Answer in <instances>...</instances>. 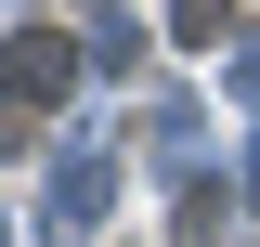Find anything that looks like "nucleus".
<instances>
[{
    "label": "nucleus",
    "instance_id": "obj_2",
    "mask_svg": "<svg viewBox=\"0 0 260 247\" xmlns=\"http://www.w3.org/2000/svg\"><path fill=\"white\" fill-rule=\"evenodd\" d=\"M104 195H117V156H104V143H78V156H65V182L39 195V247H91Z\"/></svg>",
    "mask_w": 260,
    "mask_h": 247
},
{
    "label": "nucleus",
    "instance_id": "obj_3",
    "mask_svg": "<svg viewBox=\"0 0 260 247\" xmlns=\"http://www.w3.org/2000/svg\"><path fill=\"white\" fill-rule=\"evenodd\" d=\"M234 26V0H169V39H221Z\"/></svg>",
    "mask_w": 260,
    "mask_h": 247
},
{
    "label": "nucleus",
    "instance_id": "obj_4",
    "mask_svg": "<svg viewBox=\"0 0 260 247\" xmlns=\"http://www.w3.org/2000/svg\"><path fill=\"white\" fill-rule=\"evenodd\" d=\"M247 104H260V52H247Z\"/></svg>",
    "mask_w": 260,
    "mask_h": 247
},
{
    "label": "nucleus",
    "instance_id": "obj_1",
    "mask_svg": "<svg viewBox=\"0 0 260 247\" xmlns=\"http://www.w3.org/2000/svg\"><path fill=\"white\" fill-rule=\"evenodd\" d=\"M65 91H78V39H52V26H13V39H0V104L52 117Z\"/></svg>",
    "mask_w": 260,
    "mask_h": 247
}]
</instances>
